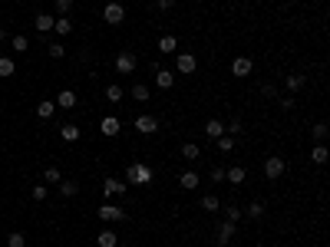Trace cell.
Masks as SVG:
<instances>
[{
	"label": "cell",
	"instance_id": "41",
	"mask_svg": "<svg viewBox=\"0 0 330 247\" xmlns=\"http://www.w3.org/2000/svg\"><path fill=\"white\" fill-rule=\"evenodd\" d=\"M225 129L231 132V135H238V132H241V119H231L228 125H225Z\"/></svg>",
	"mask_w": 330,
	"mask_h": 247
},
{
	"label": "cell",
	"instance_id": "9",
	"mask_svg": "<svg viewBox=\"0 0 330 247\" xmlns=\"http://www.w3.org/2000/svg\"><path fill=\"white\" fill-rule=\"evenodd\" d=\"M119 129H122V122L116 116H106L102 122H99V132H102V135H109V139H112V135H119Z\"/></svg>",
	"mask_w": 330,
	"mask_h": 247
},
{
	"label": "cell",
	"instance_id": "35",
	"mask_svg": "<svg viewBox=\"0 0 330 247\" xmlns=\"http://www.w3.org/2000/svg\"><path fill=\"white\" fill-rule=\"evenodd\" d=\"M244 215H248V217H261L264 215V204L261 201H251L248 208H244Z\"/></svg>",
	"mask_w": 330,
	"mask_h": 247
},
{
	"label": "cell",
	"instance_id": "8",
	"mask_svg": "<svg viewBox=\"0 0 330 247\" xmlns=\"http://www.w3.org/2000/svg\"><path fill=\"white\" fill-rule=\"evenodd\" d=\"M251 69H254V63L248 60V56H238V60L231 63V73L238 76V79H244V76H251Z\"/></svg>",
	"mask_w": 330,
	"mask_h": 247
},
{
	"label": "cell",
	"instance_id": "22",
	"mask_svg": "<svg viewBox=\"0 0 330 247\" xmlns=\"http://www.w3.org/2000/svg\"><path fill=\"white\" fill-rule=\"evenodd\" d=\"M244 178H248V175H244L241 165H234V168H228V172H225V182H231V185H241Z\"/></svg>",
	"mask_w": 330,
	"mask_h": 247
},
{
	"label": "cell",
	"instance_id": "27",
	"mask_svg": "<svg viewBox=\"0 0 330 247\" xmlns=\"http://www.w3.org/2000/svg\"><path fill=\"white\" fill-rule=\"evenodd\" d=\"M99 247H116L119 244V237H116V231H99Z\"/></svg>",
	"mask_w": 330,
	"mask_h": 247
},
{
	"label": "cell",
	"instance_id": "20",
	"mask_svg": "<svg viewBox=\"0 0 330 247\" xmlns=\"http://www.w3.org/2000/svg\"><path fill=\"white\" fill-rule=\"evenodd\" d=\"M182 158L185 161H198L201 158V149H198L195 142H185V145H182Z\"/></svg>",
	"mask_w": 330,
	"mask_h": 247
},
{
	"label": "cell",
	"instance_id": "24",
	"mask_svg": "<svg viewBox=\"0 0 330 247\" xmlns=\"http://www.w3.org/2000/svg\"><path fill=\"white\" fill-rule=\"evenodd\" d=\"M36 116H40V119H53V116H56V102H50V99H43V102L36 106Z\"/></svg>",
	"mask_w": 330,
	"mask_h": 247
},
{
	"label": "cell",
	"instance_id": "32",
	"mask_svg": "<svg viewBox=\"0 0 330 247\" xmlns=\"http://www.w3.org/2000/svg\"><path fill=\"white\" fill-rule=\"evenodd\" d=\"M215 145H218V152H231V149H234V135H218Z\"/></svg>",
	"mask_w": 330,
	"mask_h": 247
},
{
	"label": "cell",
	"instance_id": "37",
	"mask_svg": "<svg viewBox=\"0 0 330 247\" xmlns=\"http://www.w3.org/2000/svg\"><path fill=\"white\" fill-rule=\"evenodd\" d=\"M23 244H27V237H23L20 231H13V234L7 237V247H23Z\"/></svg>",
	"mask_w": 330,
	"mask_h": 247
},
{
	"label": "cell",
	"instance_id": "38",
	"mask_svg": "<svg viewBox=\"0 0 330 247\" xmlns=\"http://www.w3.org/2000/svg\"><path fill=\"white\" fill-rule=\"evenodd\" d=\"M46 46H50V56H53V60H63V56H66V46L63 43H46Z\"/></svg>",
	"mask_w": 330,
	"mask_h": 247
},
{
	"label": "cell",
	"instance_id": "18",
	"mask_svg": "<svg viewBox=\"0 0 330 247\" xmlns=\"http://www.w3.org/2000/svg\"><path fill=\"white\" fill-rule=\"evenodd\" d=\"M310 161H314V165H327V145H324V142H317V145L310 149Z\"/></svg>",
	"mask_w": 330,
	"mask_h": 247
},
{
	"label": "cell",
	"instance_id": "1",
	"mask_svg": "<svg viewBox=\"0 0 330 247\" xmlns=\"http://www.w3.org/2000/svg\"><path fill=\"white\" fill-rule=\"evenodd\" d=\"M126 182L129 185H149L152 182V168H149L145 161H132L129 168H126Z\"/></svg>",
	"mask_w": 330,
	"mask_h": 247
},
{
	"label": "cell",
	"instance_id": "5",
	"mask_svg": "<svg viewBox=\"0 0 330 247\" xmlns=\"http://www.w3.org/2000/svg\"><path fill=\"white\" fill-rule=\"evenodd\" d=\"M135 66H139L135 53H119L116 56V73H135Z\"/></svg>",
	"mask_w": 330,
	"mask_h": 247
},
{
	"label": "cell",
	"instance_id": "15",
	"mask_svg": "<svg viewBox=\"0 0 330 247\" xmlns=\"http://www.w3.org/2000/svg\"><path fill=\"white\" fill-rule=\"evenodd\" d=\"M159 50H162V53H178V36L165 33L162 40H159Z\"/></svg>",
	"mask_w": 330,
	"mask_h": 247
},
{
	"label": "cell",
	"instance_id": "26",
	"mask_svg": "<svg viewBox=\"0 0 330 247\" xmlns=\"http://www.w3.org/2000/svg\"><path fill=\"white\" fill-rule=\"evenodd\" d=\"M10 50H13V53H27V50H30V43H27V36H23V33L10 36Z\"/></svg>",
	"mask_w": 330,
	"mask_h": 247
},
{
	"label": "cell",
	"instance_id": "45",
	"mask_svg": "<svg viewBox=\"0 0 330 247\" xmlns=\"http://www.w3.org/2000/svg\"><path fill=\"white\" fill-rule=\"evenodd\" d=\"M218 247H225V244H218Z\"/></svg>",
	"mask_w": 330,
	"mask_h": 247
},
{
	"label": "cell",
	"instance_id": "30",
	"mask_svg": "<svg viewBox=\"0 0 330 247\" xmlns=\"http://www.w3.org/2000/svg\"><path fill=\"white\" fill-rule=\"evenodd\" d=\"M284 86L291 89V93H297V89L304 86V76H300V73H291V76H287V79H284Z\"/></svg>",
	"mask_w": 330,
	"mask_h": 247
},
{
	"label": "cell",
	"instance_id": "7",
	"mask_svg": "<svg viewBox=\"0 0 330 247\" xmlns=\"http://www.w3.org/2000/svg\"><path fill=\"white\" fill-rule=\"evenodd\" d=\"M195 66H198V60H195V56H192V53H178L175 56V69H178V73H195Z\"/></svg>",
	"mask_w": 330,
	"mask_h": 247
},
{
	"label": "cell",
	"instance_id": "43",
	"mask_svg": "<svg viewBox=\"0 0 330 247\" xmlns=\"http://www.w3.org/2000/svg\"><path fill=\"white\" fill-rule=\"evenodd\" d=\"M175 7V0H159V10H172Z\"/></svg>",
	"mask_w": 330,
	"mask_h": 247
},
{
	"label": "cell",
	"instance_id": "33",
	"mask_svg": "<svg viewBox=\"0 0 330 247\" xmlns=\"http://www.w3.org/2000/svg\"><path fill=\"white\" fill-rule=\"evenodd\" d=\"M43 178H46V185H60V182H63V175H60V168H53V165H50V168L43 172Z\"/></svg>",
	"mask_w": 330,
	"mask_h": 247
},
{
	"label": "cell",
	"instance_id": "11",
	"mask_svg": "<svg viewBox=\"0 0 330 247\" xmlns=\"http://www.w3.org/2000/svg\"><path fill=\"white\" fill-rule=\"evenodd\" d=\"M234 231H238V227H234V221H221V224H218V244L228 247V241L234 237Z\"/></svg>",
	"mask_w": 330,
	"mask_h": 247
},
{
	"label": "cell",
	"instance_id": "36",
	"mask_svg": "<svg viewBox=\"0 0 330 247\" xmlns=\"http://www.w3.org/2000/svg\"><path fill=\"white\" fill-rule=\"evenodd\" d=\"M53 7H56V13H60V17H66V13L73 10V0H53Z\"/></svg>",
	"mask_w": 330,
	"mask_h": 247
},
{
	"label": "cell",
	"instance_id": "14",
	"mask_svg": "<svg viewBox=\"0 0 330 247\" xmlns=\"http://www.w3.org/2000/svg\"><path fill=\"white\" fill-rule=\"evenodd\" d=\"M53 20H56V17H50V13H40V17H33V27H36V30L46 36V33L53 30Z\"/></svg>",
	"mask_w": 330,
	"mask_h": 247
},
{
	"label": "cell",
	"instance_id": "6",
	"mask_svg": "<svg viewBox=\"0 0 330 247\" xmlns=\"http://www.w3.org/2000/svg\"><path fill=\"white\" fill-rule=\"evenodd\" d=\"M135 132H142V135L159 132V119H155V116H139V119H135Z\"/></svg>",
	"mask_w": 330,
	"mask_h": 247
},
{
	"label": "cell",
	"instance_id": "42",
	"mask_svg": "<svg viewBox=\"0 0 330 247\" xmlns=\"http://www.w3.org/2000/svg\"><path fill=\"white\" fill-rule=\"evenodd\" d=\"M208 178H211V182H225V168H211Z\"/></svg>",
	"mask_w": 330,
	"mask_h": 247
},
{
	"label": "cell",
	"instance_id": "17",
	"mask_svg": "<svg viewBox=\"0 0 330 247\" xmlns=\"http://www.w3.org/2000/svg\"><path fill=\"white\" fill-rule=\"evenodd\" d=\"M205 135H208V139H218V135H225V122H218V119H208V122H205Z\"/></svg>",
	"mask_w": 330,
	"mask_h": 247
},
{
	"label": "cell",
	"instance_id": "39",
	"mask_svg": "<svg viewBox=\"0 0 330 247\" xmlns=\"http://www.w3.org/2000/svg\"><path fill=\"white\" fill-rule=\"evenodd\" d=\"M314 139H317V142L327 139V122H317V125H314Z\"/></svg>",
	"mask_w": 330,
	"mask_h": 247
},
{
	"label": "cell",
	"instance_id": "10",
	"mask_svg": "<svg viewBox=\"0 0 330 247\" xmlns=\"http://www.w3.org/2000/svg\"><path fill=\"white\" fill-rule=\"evenodd\" d=\"M198 182H201V175H198V172H192V168L178 175V185H182L185 191H192V188H198Z\"/></svg>",
	"mask_w": 330,
	"mask_h": 247
},
{
	"label": "cell",
	"instance_id": "19",
	"mask_svg": "<svg viewBox=\"0 0 330 247\" xmlns=\"http://www.w3.org/2000/svg\"><path fill=\"white\" fill-rule=\"evenodd\" d=\"M129 96L135 99V102H149V96H152V93H149V86H145V83H135V86L129 89Z\"/></svg>",
	"mask_w": 330,
	"mask_h": 247
},
{
	"label": "cell",
	"instance_id": "44",
	"mask_svg": "<svg viewBox=\"0 0 330 247\" xmlns=\"http://www.w3.org/2000/svg\"><path fill=\"white\" fill-rule=\"evenodd\" d=\"M3 40H7V30H3V27H0V43H3Z\"/></svg>",
	"mask_w": 330,
	"mask_h": 247
},
{
	"label": "cell",
	"instance_id": "3",
	"mask_svg": "<svg viewBox=\"0 0 330 247\" xmlns=\"http://www.w3.org/2000/svg\"><path fill=\"white\" fill-rule=\"evenodd\" d=\"M99 221H126V208H116V204H99Z\"/></svg>",
	"mask_w": 330,
	"mask_h": 247
},
{
	"label": "cell",
	"instance_id": "40",
	"mask_svg": "<svg viewBox=\"0 0 330 247\" xmlns=\"http://www.w3.org/2000/svg\"><path fill=\"white\" fill-rule=\"evenodd\" d=\"M33 201H46V185H36V188H33Z\"/></svg>",
	"mask_w": 330,
	"mask_h": 247
},
{
	"label": "cell",
	"instance_id": "23",
	"mask_svg": "<svg viewBox=\"0 0 330 247\" xmlns=\"http://www.w3.org/2000/svg\"><path fill=\"white\" fill-rule=\"evenodd\" d=\"M53 30L60 33V36H66V33H73V20H69V17H56V20H53Z\"/></svg>",
	"mask_w": 330,
	"mask_h": 247
},
{
	"label": "cell",
	"instance_id": "2",
	"mask_svg": "<svg viewBox=\"0 0 330 247\" xmlns=\"http://www.w3.org/2000/svg\"><path fill=\"white\" fill-rule=\"evenodd\" d=\"M102 20L109 23V27H119L126 20V7L122 3H106V10H102Z\"/></svg>",
	"mask_w": 330,
	"mask_h": 247
},
{
	"label": "cell",
	"instance_id": "12",
	"mask_svg": "<svg viewBox=\"0 0 330 247\" xmlns=\"http://www.w3.org/2000/svg\"><path fill=\"white\" fill-rule=\"evenodd\" d=\"M172 83H175V73H172V69H155V86L159 89H172Z\"/></svg>",
	"mask_w": 330,
	"mask_h": 247
},
{
	"label": "cell",
	"instance_id": "21",
	"mask_svg": "<svg viewBox=\"0 0 330 247\" xmlns=\"http://www.w3.org/2000/svg\"><path fill=\"white\" fill-rule=\"evenodd\" d=\"M102 191H106V198H112V194H122V191H126V185L116 182V178H106V182H102Z\"/></svg>",
	"mask_w": 330,
	"mask_h": 247
},
{
	"label": "cell",
	"instance_id": "13",
	"mask_svg": "<svg viewBox=\"0 0 330 247\" xmlns=\"http://www.w3.org/2000/svg\"><path fill=\"white\" fill-rule=\"evenodd\" d=\"M122 99H126V89H122L119 83H112V86H106V102H112V106H119Z\"/></svg>",
	"mask_w": 330,
	"mask_h": 247
},
{
	"label": "cell",
	"instance_id": "28",
	"mask_svg": "<svg viewBox=\"0 0 330 247\" xmlns=\"http://www.w3.org/2000/svg\"><path fill=\"white\" fill-rule=\"evenodd\" d=\"M244 211L238 208V204H225V221H241Z\"/></svg>",
	"mask_w": 330,
	"mask_h": 247
},
{
	"label": "cell",
	"instance_id": "29",
	"mask_svg": "<svg viewBox=\"0 0 330 247\" xmlns=\"http://www.w3.org/2000/svg\"><path fill=\"white\" fill-rule=\"evenodd\" d=\"M13 69H17V66H13V60H10V56H0V76H3V79H10V76H13Z\"/></svg>",
	"mask_w": 330,
	"mask_h": 247
},
{
	"label": "cell",
	"instance_id": "34",
	"mask_svg": "<svg viewBox=\"0 0 330 247\" xmlns=\"http://www.w3.org/2000/svg\"><path fill=\"white\" fill-rule=\"evenodd\" d=\"M201 208H205V211H218L221 201L215 198V194H205V198H201Z\"/></svg>",
	"mask_w": 330,
	"mask_h": 247
},
{
	"label": "cell",
	"instance_id": "4",
	"mask_svg": "<svg viewBox=\"0 0 330 247\" xmlns=\"http://www.w3.org/2000/svg\"><path fill=\"white\" fill-rule=\"evenodd\" d=\"M284 158H277V155H271V158L264 161V175H267V178H271V182H274V178H281V175H284Z\"/></svg>",
	"mask_w": 330,
	"mask_h": 247
},
{
	"label": "cell",
	"instance_id": "25",
	"mask_svg": "<svg viewBox=\"0 0 330 247\" xmlns=\"http://www.w3.org/2000/svg\"><path fill=\"white\" fill-rule=\"evenodd\" d=\"M60 194H63V198H73V194H79V182H69V178H63V182H60Z\"/></svg>",
	"mask_w": 330,
	"mask_h": 247
},
{
	"label": "cell",
	"instance_id": "31",
	"mask_svg": "<svg viewBox=\"0 0 330 247\" xmlns=\"http://www.w3.org/2000/svg\"><path fill=\"white\" fill-rule=\"evenodd\" d=\"M60 135H63L66 142H76L83 132H79V125H63V129H60Z\"/></svg>",
	"mask_w": 330,
	"mask_h": 247
},
{
	"label": "cell",
	"instance_id": "16",
	"mask_svg": "<svg viewBox=\"0 0 330 247\" xmlns=\"http://www.w3.org/2000/svg\"><path fill=\"white\" fill-rule=\"evenodd\" d=\"M56 106L60 109H73L76 106V93H73V89H63V93L56 96Z\"/></svg>",
	"mask_w": 330,
	"mask_h": 247
}]
</instances>
